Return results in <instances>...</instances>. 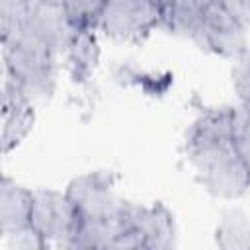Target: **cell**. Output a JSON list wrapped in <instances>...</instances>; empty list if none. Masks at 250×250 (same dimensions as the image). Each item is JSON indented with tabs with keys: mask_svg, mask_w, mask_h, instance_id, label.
<instances>
[{
	"mask_svg": "<svg viewBox=\"0 0 250 250\" xmlns=\"http://www.w3.org/2000/svg\"><path fill=\"white\" fill-rule=\"evenodd\" d=\"M234 105L201 109L188 125L182 152L195 182L213 197L234 201L250 189V170L232 145Z\"/></svg>",
	"mask_w": 250,
	"mask_h": 250,
	"instance_id": "obj_1",
	"label": "cell"
},
{
	"mask_svg": "<svg viewBox=\"0 0 250 250\" xmlns=\"http://www.w3.org/2000/svg\"><path fill=\"white\" fill-rule=\"evenodd\" d=\"M2 70L16 78L33 104H43L57 92L62 61L37 45L2 39Z\"/></svg>",
	"mask_w": 250,
	"mask_h": 250,
	"instance_id": "obj_2",
	"label": "cell"
},
{
	"mask_svg": "<svg viewBox=\"0 0 250 250\" xmlns=\"http://www.w3.org/2000/svg\"><path fill=\"white\" fill-rule=\"evenodd\" d=\"M74 33L61 2L51 0H29L23 14L10 27L0 29L2 39L25 41L57 57H62Z\"/></svg>",
	"mask_w": 250,
	"mask_h": 250,
	"instance_id": "obj_3",
	"label": "cell"
},
{
	"mask_svg": "<svg viewBox=\"0 0 250 250\" xmlns=\"http://www.w3.org/2000/svg\"><path fill=\"white\" fill-rule=\"evenodd\" d=\"M162 12L156 0H107L98 33L115 43H139L162 27Z\"/></svg>",
	"mask_w": 250,
	"mask_h": 250,
	"instance_id": "obj_4",
	"label": "cell"
},
{
	"mask_svg": "<svg viewBox=\"0 0 250 250\" xmlns=\"http://www.w3.org/2000/svg\"><path fill=\"white\" fill-rule=\"evenodd\" d=\"M78 225L80 215L64 189H33L31 227L49 248H70Z\"/></svg>",
	"mask_w": 250,
	"mask_h": 250,
	"instance_id": "obj_5",
	"label": "cell"
},
{
	"mask_svg": "<svg viewBox=\"0 0 250 250\" xmlns=\"http://www.w3.org/2000/svg\"><path fill=\"white\" fill-rule=\"evenodd\" d=\"M80 219H117L125 199L117 193V176L111 170H90L74 176L66 188Z\"/></svg>",
	"mask_w": 250,
	"mask_h": 250,
	"instance_id": "obj_6",
	"label": "cell"
},
{
	"mask_svg": "<svg viewBox=\"0 0 250 250\" xmlns=\"http://www.w3.org/2000/svg\"><path fill=\"white\" fill-rule=\"evenodd\" d=\"M119 221L146 250H170L178 242V229L172 211L160 203H137L125 199Z\"/></svg>",
	"mask_w": 250,
	"mask_h": 250,
	"instance_id": "obj_7",
	"label": "cell"
},
{
	"mask_svg": "<svg viewBox=\"0 0 250 250\" xmlns=\"http://www.w3.org/2000/svg\"><path fill=\"white\" fill-rule=\"evenodd\" d=\"M248 37L250 33L236 18H232L217 0H209L199 35L193 45L205 53L234 61L250 47Z\"/></svg>",
	"mask_w": 250,
	"mask_h": 250,
	"instance_id": "obj_8",
	"label": "cell"
},
{
	"mask_svg": "<svg viewBox=\"0 0 250 250\" xmlns=\"http://www.w3.org/2000/svg\"><path fill=\"white\" fill-rule=\"evenodd\" d=\"M35 123V104L16 82L2 70V150L4 154L20 146Z\"/></svg>",
	"mask_w": 250,
	"mask_h": 250,
	"instance_id": "obj_9",
	"label": "cell"
},
{
	"mask_svg": "<svg viewBox=\"0 0 250 250\" xmlns=\"http://www.w3.org/2000/svg\"><path fill=\"white\" fill-rule=\"evenodd\" d=\"M33 219V189L10 176L0 180V232L2 238L25 232Z\"/></svg>",
	"mask_w": 250,
	"mask_h": 250,
	"instance_id": "obj_10",
	"label": "cell"
},
{
	"mask_svg": "<svg viewBox=\"0 0 250 250\" xmlns=\"http://www.w3.org/2000/svg\"><path fill=\"white\" fill-rule=\"evenodd\" d=\"M62 70L74 86H88L96 76L102 61L100 33L98 31H76L61 57Z\"/></svg>",
	"mask_w": 250,
	"mask_h": 250,
	"instance_id": "obj_11",
	"label": "cell"
},
{
	"mask_svg": "<svg viewBox=\"0 0 250 250\" xmlns=\"http://www.w3.org/2000/svg\"><path fill=\"white\" fill-rule=\"evenodd\" d=\"M209 0H170L162 12V29L195 43Z\"/></svg>",
	"mask_w": 250,
	"mask_h": 250,
	"instance_id": "obj_12",
	"label": "cell"
},
{
	"mask_svg": "<svg viewBox=\"0 0 250 250\" xmlns=\"http://www.w3.org/2000/svg\"><path fill=\"white\" fill-rule=\"evenodd\" d=\"M113 80L123 88H139L146 96H164L174 82L170 72H148L129 62L113 68Z\"/></svg>",
	"mask_w": 250,
	"mask_h": 250,
	"instance_id": "obj_13",
	"label": "cell"
},
{
	"mask_svg": "<svg viewBox=\"0 0 250 250\" xmlns=\"http://www.w3.org/2000/svg\"><path fill=\"white\" fill-rule=\"evenodd\" d=\"M215 244L225 250L250 248V219L240 209H229L221 215L215 229Z\"/></svg>",
	"mask_w": 250,
	"mask_h": 250,
	"instance_id": "obj_14",
	"label": "cell"
},
{
	"mask_svg": "<svg viewBox=\"0 0 250 250\" xmlns=\"http://www.w3.org/2000/svg\"><path fill=\"white\" fill-rule=\"evenodd\" d=\"M107 0H61V6L74 31H98Z\"/></svg>",
	"mask_w": 250,
	"mask_h": 250,
	"instance_id": "obj_15",
	"label": "cell"
},
{
	"mask_svg": "<svg viewBox=\"0 0 250 250\" xmlns=\"http://www.w3.org/2000/svg\"><path fill=\"white\" fill-rule=\"evenodd\" d=\"M232 145L250 170V107L248 105H234L232 111Z\"/></svg>",
	"mask_w": 250,
	"mask_h": 250,
	"instance_id": "obj_16",
	"label": "cell"
},
{
	"mask_svg": "<svg viewBox=\"0 0 250 250\" xmlns=\"http://www.w3.org/2000/svg\"><path fill=\"white\" fill-rule=\"evenodd\" d=\"M230 86L240 105L250 107V47L232 61Z\"/></svg>",
	"mask_w": 250,
	"mask_h": 250,
	"instance_id": "obj_17",
	"label": "cell"
},
{
	"mask_svg": "<svg viewBox=\"0 0 250 250\" xmlns=\"http://www.w3.org/2000/svg\"><path fill=\"white\" fill-rule=\"evenodd\" d=\"M4 242H6L8 250H45V248H49L47 242L33 229L14 234V236H8V238H4Z\"/></svg>",
	"mask_w": 250,
	"mask_h": 250,
	"instance_id": "obj_18",
	"label": "cell"
},
{
	"mask_svg": "<svg viewBox=\"0 0 250 250\" xmlns=\"http://www.w3.org/2000/svg\"><path fill=\"white\" fill-rule=\"evenodd\" d=\"M29 0H0V29L10 27L25 10Z\"/></svg>",
	"mask_w": 250,
	"mask_h": 250,
	"instance_id": "obj_19",
	"label": "cell"
},
{
	"mask_svg": "<svg viewBox=\"0 0 250 250\" xmlns=\"http://www.w3.org/2000/svg\"><path fill=\"white\" fill-rule=\"evenodd\" d=\"M250 33V0H217Z\"/></svg>",
	"mask_w": 250,
	"mask_h": 250,
	"instance_id": "obj_20",
	"label": "cell"
},
{
	"mask_svg": "<svg viewBox=\"0 0 250 250\" xmlns=\"http://www.w3.org/2000/svg\"><path fill=\"white\" fill-rule=\"evenodd\" d=\"M51 2H61V0H51Z\"/></svg>",
	"mask_w": 250,
	"mask_h": 250,
	"instance_id": "obj_21",
	"label": "cell"
}]
</instances>
